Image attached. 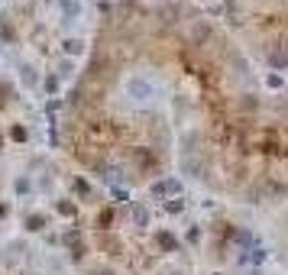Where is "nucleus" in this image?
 <instances>
[{
  "instance_id": "6",
  "label": "nucleus",
  "mask_w": 288,
  "mask_h": 275,
  "mask_svg": "<svg viewBox=\"0 0 288 275\" xmlns=\"http://www.w3.org/2000/svg\"><path fill=\"white\" fill-rule=\"evenodd\" d=\"M20 81H23V87H36L39 84V75H36L32 65H20Z\"/></svg>"
},
{
  "instance_id": "15",
  "label": "nucleus",
  "mask_w": 288,
  "mask_h": 275,
  "mask_svg": "<svg viewBox=\"0 0 288 275\" xmlns=\"http://www.w3.org/2000/svg\"><path fill=\"white\" fill-rule=\"evenodd\" d=\"M265 84L272 87V91H282V87H285V78H282V75H269V78H265Z\"/></svg>"
},
{
  "instance_id": "9",
  "label": "nucleus",
  "mask_w": 288,
  "mask_h": 275,
  "mask_svg": "<svg viewBox=\"0 0 288 275\" xmlns=\"http://www.w3.org/2000/svg\"><path fill=\"white\" fill-rule=\"evenodd\" d=\"M62 52L71 55V58H75V55H81V52H85V39H75V36H68V39L62 42Z\"/></svg>"
},
{
  "instance_id": "2",
  "label": "nucleus",
  "mask_w": 288,
  "mask_h": 275,
  "mask_svg": "<svg viewBox=\"0 0 288 275\" xmlns=\"http://www.w3.org/2000/svg\"><path fill=\"white\" fill-rule=\"evenodd\" d=\"M152 197H181V181L178 178H162V181H156V185H152Z\"/></svg>"
},
{
  "instance_id": "16",
  "label": "nucleus",
  "mask_w": 288,
  "mask_h": 275,
  "mask_svg": "<svg viewBox=\"0 0 288 275\" xmlns=\"http://www.w3.org/2000/svg\"><path fill=\"white\" fill-rule=\"evenodd\" d=\"M75 191H78V194H87V191H91V185H87L85 178H75Z\"/></svg>"
},
{
  "instance_id": "4",
  "label": "nucleus",
  "mask_w": 288,
  "mask_h": 275,
  "mask_svg": "<svg viewBox=\"0 0 288 275\" xmlns=\"http://www.w3.org/2000/svg\"><path fill=\"white\" fill-rule=\"evenodd\" d=\"M269 65L279 71L288 68V49H269Z\"/></svg>"
},
{
  "instance_id": "12",
  "label": "nucleus",
  "mask_w": 288,
  "mask_h": 275,
  "mask_svg": "<svg viewBox=\"0 0 288 275\" xmlns=\"http://www.w3.org/2000/svg\"><path fill=\"white\" fill-rule=\"evenodd\" d=\"M29 188H32L29 178H16L13 181V191H16V194H29Z\"/></svg>"
},
{
  "instance_id": "13",
  "label": "nucleus",
  "mask_w": 288,
  "mask_h": 275,
  "mask_svg": "<svg viewBox=\"0 0 288 275\" xmlns=\"http://www.w3.org/2000/svg\"><path fill=\"white\" fill-rule=\"evenodd\" d=\"M10 136H13L16 142H26V136H29V133H26V126L16 123V126H10Z\"/></svg>"
},
{
  "instance_id": "10",
  "label": "nucleus",
  "mask_w": 288,
  "mask_h": 275,
  "mask_svg": "<svg viewBox=\"0 0 288 275\" xmlns=\"http://www.w3.org/2000/svg\"><path fill=\"white\" fill-rule=\"evenodd\" d=\"M55 211L62 214V217H75V214H78V207L71 204V201H58V204H55Z\"/></svg>"
},
{
  "instance_id": "17",
  "label": "nucleus",
  "mask_w": 288,
  "mask_h": 275,
  "mask_svg": "<svg viewBox=\"0 0 288 275\" xmlns=\"http://www.w3.org/2000/svg\"><path fill=\"white\" fill-rule=\"evenodd\" d=\"M114 197H117V201H130V194H126L123 188H114Z\"/></svg>"
},
{
  "instance_id": "18",
  "label": "nucleus",
  "mask_w": 288,
  "mask_h": 275,
  "mask_svg": "<svg viewBox=\"0 0 288 275\" xmlns=\"http://www.w3.org/2000/svg\"><path fill=\"white\" fill-rule=\"evenodd\" d=\"M91 275H114L110 269H97V272H91Z\"/></svg>"
},
{
  "instance_id": "19",
  "label": "nucleus",
  "mask_w": 288,
  "mask_h": 275,
  "mask_svg": "<svg viewBox=\"0 0 288 275\" xmlns=\"http://www.w3.org/2000/svg\"><path fill=\"white\" fill-rule=\"evenodd\" d=\"M0 149H3V136H0Z\"/></svg>"
},
{
  "instance_id": "8",
  "label": "nucleus",
  "mask_w": 288,
  "mask_h": 275,
  "mask_svg": "<svg viewBox=\"0 0 288 275\" xmlns=\"http://www.w3.org/2000/svg\"><path fill=\"white\" fill-rule=\"evenodd\" d=\"M26 230L29 233H42L46 230V214H26Z\"/></svg>"
},
{
  "instance_id": "3",
  "label": "nucleus",
  "mask_w": 288,
  "mask_h": 275,
  "mask_svg": "<svg viewBox=\"0 0 288 275\" xmlns=\"http://www.w3.org/2000/svg\"><path fill=\"white\" fill-rule=\"evenodd\" d=\"M156 246L162 252H175L178 249V240H175V233H169V230H156Z\"/></svg>"
},
{
  "instance_id": "5",
  "label": "nucleus",
  "mask_w": 288,
  "mask_h": 275,
  "mask_svg": "<svg viewBox=\"0 0 288 275\" xmlns=\"http://www.w3.org/2000/svg\"><path fill=\"white\" fill-rule=\"evenodd\" d=\"M58 10L65 13V20H78L81 16V0H58Z\"/></svg>"
},
{
  "instance_id": "1",
  "label": "nucleus",
  "mask_w": 288,
  "mask_h": 275,
  "mask_svg": "<svg viewBox=\"0 0 288 275\" xmlns=\"http://www.w3.org/2000/svg\"><path fill=\"white\" fill-rule=\"evenodd\" d=\"M126 94H130L136 104H146V101H152V97H156V87L149 84L146 78H140V75H133V78L126 81Z\"/></svg>"
},
{
  "instance_id": "7",
  "label": "nucleus",
  "mask_w": 288,
  "mask_h": 275,
  "mask_svg": "<svg viewBox=\"0 0 288 275\" xmlns=\"http://www.w3.org/2000/svg\"><path fill=\"white\" fill-rule=\"evenodd\" d=\"M130 214H133V223L136 227H149V207L146 204H133Z\"/></svg>"
},
{
  "instance_id": "11",
  "label": "nucleus",
  "mask_w": 288,
  "mask_h": 275,
  "mask_svg": "<svg viewBox=\"0 0 288 275\" xmlns=\"http://www.w3.org/2000/svg\"><path fill=\"white\" fill-rule=\"evenodd\" d=\"M165 211L169 214H181L185 211V201H181V197H172V201H165Z\"/></svg>"
},
{
  "instance_id": "14",
  "label": "nucleus",
  "mask_w": 288,
  "mask_h": 275,
  "mask_svg": "<svg viewBox=\"0 0 288 275\" xmlns=\"http://www.w3.org/2000/svg\"><path fill=\"white\" fill-rule=\"evenodd\" d=\"M97 223H101V227H110V223H114V211H110V207H104V211L97 214Z\"/></svg>"
}]
</instances>
